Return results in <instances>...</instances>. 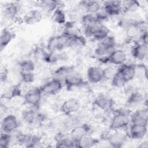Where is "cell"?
Returning a JSON list of instances; mask_svg holds the SVG:
<instances>
[{
    "instance_id": "6da1fadb",
    "label": "cell",
    "mask_w": 148,
    "mask_h": 148,
    "mask_svg": "<svg viewBox=\"0 0 148 148\" xmlns=\"http://www.w3.org/2000/svg\"><path fill=\"white\" fill-rule=\"evenodd\" d=\"M113 116L109 124V129L119 131L127 128L130 124V115L131 111L127 109H119L113 110Z\"/></svg>"
},
{
    "instance_id": "7a4b0ae2",
    "label": "cell",
    "mask_w": 148,
    "mask_h": 148,
    "mask_svg": "<svg viewBox=\"0 0 148 148\" xmlns=\"http://www.w3.org/2000/svg\"><path fill=\"white\" fill-rule=\"evenodd\" d=\"M72 34L64 31L60 34L50 36L46 43V50L50 53H57L68 48Z\"/></svg>"
},
{
    "instance_id": "3957f363",
    "label": "cell",
    "mask_w": 148,
    "mask_h": 148,
    "mask_svg": "<svg viewBox=\"0 0 148 148\" xmlns=\"http://www.w3.org/2000/svg\"><path fill=\"white\" fill-rule=\"evenodd\" d=\"M117 42L115 37L109 35L104 39L98 42L94 49V54L102 63H104L106 58L110 53L116 47Z\"/></svg>"
},
{
    "instance_id": "277c9868",
    "label": "cell",
    "mask_w": 148,
    "mask_h": 148,
    "mask_svg": "<svg viewBox=\"0 0 148 148\" xmlns=\"http://www.w3.org/2000/svg\"><path fill=\"white\" fill-rule=\"evenodd\" d=\"M63 82L53 77L39 87L43 95L53 96L58 94L64 87Z\"/></svg>"
},
{
    "instance_id": "5b68a950",
    "label": "cell",
    "mask_w": 148,
    "mask_h": 148,
    "mask_svg": "<svg viewBox=\"0 0 148 148\" xmlns=\"http://www.w3.org/2000/svg\"><path fill=\"white\" fill-rule=\"evenodd\" d=\"M37 108L31 107L23 110L21 116L23 121L28 125H32L36 124H41L45 121L46 116L44 114L39 112Z\"/></svg>"
},
{
    "instance_id": "8992f818",
    "label": "cell",
    "mask_w": 148,
    "mask_h": 148,
    "mask_svg": "<svg viewBox=\"0 0 148 148\" xmlns=\"http://www.w3.org/2000/svg\"><path fill=\"white\" fill-rule=\"evenodd\" d=\"M42 96L39 87H35L29 89L25 93L23 97L24 102L30 107L38 108L41 102Z\"/></svg>"
},
{
    "instance_id": "52a82bcc",
    "label": "cell",
    "mask_w": 148,
    "mask_h": 148,
    "mask_svg": "<svg viewBox=\"0 0 148 148\" xmlns=\"http://www.w3.org/2000/svg\"><path fill=\"white\" fill-rule=\"evenodd\" d=\"M80 101L74 97H71L65 100L60 106V112L65 116L75 114L80 109Z\"/></svg>"
},
{
    "instance_id": "ba28073f",
    "label": "cell",
    "mask_w": 148,
    "mask_h": 148,
    "mask_svg": "<svg viewBox=\"0 0 148 148\" xmlns=\"http://www.w3.org/2000/svg\"><path fill=\"white\" fill-rule=\"evenodd\" d=\"M128 55L127 52L122 49L116 48L106 58L104 64H109L119 66L127 62Z\"/></svg>"
},
{
    "instance_id": "9c48e42d",
    "label": "cell",
    "mask_w": 148,
    "mask_h": 148,
    "mask_svg": "<svg viewBox=\"0 0 148 148\" xmlns=\"http://www.w3.org/2000/svg\"><path fill=\"white\" fill-rule=\"evenodd\" d=\"M20 127V121L13 114H8L3 117L1 123V132L13 134Z\"/></svg>"
},
{
    "instance_id": "30bf717a",
    "label": "cell",
    "mask_w": 148,
    "mask_h": 148,
    "mask_svg": "<svg viewBox=\"0 0 148 148\" xmlns=\"http://www.w3.org/2000/svg\"><path fill=\"white\" fill-rule=\"evenodd\" d=\"M16 142L18 144L22 145L27 147H37L41 143L40 138L33 134L19 133L16 137Z\"/></svg>"
},
{
    "instance_id": "8fae6325",
    "label": "cell",
    "mask_w": 148,
    "mask_h": 148,
    "mask_svg": "<svg viewBox=\"0 0 148 148\" xmlns=\"http://www.w3.org/2000/svg\"><path fill=\"white\" fill-rule=\"evenodd\" d=\"M64 86L69 90L73 88H78L84 84L82 75L75 70L70 72L63 80Z\"/></svg>"
},
{
    "instance_id": "7c38bea8",
    "label": "cell",
    "mask_w": 148,
    "mask_h": 148,
    "mask_svg": "<svg viewBox=\"0 0 148 148\" xmlns=\"http://www.w3.org/2000/svg\"><path fill=\"white\" fill-rule=\"evenodd\" d=\"M94 104L101 110L111 111L114 109L115 102L109 95L105 94H100L94 99Z\"/></svg>"
},
{
    "instance_id": "4fadbf2b",
    "label": "cell",
    "mask_w": 148,
    "mask_h": 148,
    "mask_svg": "<svg viewBox=\"0 0 148 148\" xmlns=\"http://www.w3.org/2000/svg\"><path fill=\"white\" fill-rule=\"evenodd\" d=\"M92 127L87 123H79L72 128L69 131V134L72 139L75 142L80 140L83 136L91 134Z\"/></svg>"
},
{
    "instance_id": "5bb4252c",
    "label": "cell",
    "mask_w": 148,
    "mask_h": 148,
    "mask_svg": "<svg viewBox=\"0 0 148 148\" xmlns=\"http://www.w3.org/2000/svg\"><path fill=\"white\" fill-rule=\"evenodd\" d=\"M129 138L133 140L143 139L147 134V125L140 124H130L127 131Z\"/></svg>"
},
{
    "instance_id": "9a60e30c",
    "label": "cell",
    "mask_w": 148,
    "mask_h": 148,
    "mask_svg": "<svg viewBox=\"0 0 148 148\" xmlns=\"http://www.w3.org/2000/svg\"><path fill=\"white\" fill-rule=\"evenodd\" d=\"M87 80L92 84H98L105 80L104 68L99 66H89L86 73Z\"/></svg>"
},
{
    "instance_id": "2e32d148",
    "label": "cell",
    "mask_w": 148,
    "mask_h": 148,
    "mask_svg": "<svg viewBox=\"0 0 148 148\" xmlns=\"http://www.w3.org/2000/svg\"><path fill=\"white\" fill-rule=\"evenodd\" d=\"M56 147H75V143L72 139L69 132L61 131L58 132L54 138Z\"/></svg>"
},
{
    "instance_id": "e0dca14e",
    "label": "cell",
    "mask_w": 148,
    "mask_h": 148,
    "mask_svg": "<svg viewBox=\"0 0 148 148\" xmlns=\"http://www.w3.org/2000/svg\"><path fill=\"white\" fill-rule=\"evenodd\" d=\"M131 56L136 60L143 61L145 60L148 55V45H145L136 41L131 48Z\"/></svg>"
},
{
    "instance_id": "ac0fdd59",
    "label": "cell",
    "mask_w": 148,
    "mask_h": 148,
    "mask_svg": "<svg viewBox=\"0 0 148 148\" xmlns=\"http://www.w3.org/2000/svg\"><path fill=\"white\" fill-rule=\"evenodd\" d=\"M117 71L120 73L127 84L132 81L136 76V64H134L126 62L118 66Z\"/></svg>"
},
{
    "instance_id": "d6986e66",
    "label": "cell",
    "mask_w": 148,
    "mask_h": 148,
    "mask_svg": "<svg viewBox=\"0 0 148 148\" xmlns=\"http://www.w3.org/2000/svg\"><path fill=\"white\" fill-rule=\"evenodd\" d=\"M43 13L38 8H33L28 10L23 16V21L28 25H35L40 22Z\"/></svg>"
},
{
    "instance_id": "ffe728a7",
    "label": "cell",
    "mask_w": 148,
    "mask_h": 148,
    "mask_svg": "<svg viewBox=\"0 0 148 148\" xmlns=\"http://www.w3.org/2000/svg\"><path fill=\"white\" fill-rule=\"evenodd\" d=\"M121 1H106L102 2V8L110 17H116L123 13Z\"/></svg>"
},
{
    "instance_id": "44dd1931",
    "label": "cell",
    "mask_w": 148,
    "mask_h": 148,
    "mask_svg": "<svg viewBox=\"0 0 148 148\" xmlns=\"http://www.w3.org/2000/svg\"><path fill=\"white\" fill-rule=\"evenodd\" d=\"M130 124L147 125L148 113L146 108H138L131 112L130 115Z\"/></svg>"
},
{
    "instance_id": "7402d4cb",
    "label": "cell",
    "mask_w": 148,
    "mask_h": 148,
    "mask_svg": "<svg viewBox=\"0 0 148 148\" xmlns=\"http://www.w3.org/2000/svg\"><path fill=\"white\" fill-rule=\"evenodd\" d=\"M21 4L18 1L9 2L5 4L2 8V13L4 17L8 19L15 18L20 13Z\"/></svg>"
},
{
    "instance_id": "603a6c76",
    "label": "cell",
    "mask_w": 148,
    "mask_h": 148,
    "mask_svg": "<svg viewBox=\"0 0 148 148\" xmlns=\"http://www.w3.org/2000/svg\"><path fill=\"white\" fill-rule=\"evenodd\" d=\"M38 8L43 13L45 12L48 14H52L53 12L58 8H63L64 5L62 1L56 0H44L37 2Z\"/></svg>"
},
{
    "instance_id": "cb8c5ba5",
    "label": "cell",
    "mask_w": 148,
    "mask_h": 148,
    "mask_svg": "<svg viewBox=\"0 0 148 148\" xmlns=\"http://www.w3.org/2000/svg\"><path fill=\"white\" fill-rule=\"evenodd\" d=\"M102 6V2L98 1H82L79 2V8L83 11V14H95Z\"/></svg>"
},
{
    "instance_id": "d4e9b609",
    "label": "cell",
    "mask_w": 148,
    "mask_h": 148,
    "mask_svg": "<svg viewBox=\"0 0 148 148\" xmlns=\"http://www.w3.org/2000/svg\"><path fill=\"white\" fill-rule=\"evenodd\" d=\"M145 95L139 90H133L128 94L126 105L128 107H134L146 102Z\"/></svg>"
},
{
    "instance_id": "484cf974",
    "label": "cell",
    "mask_w": 148,
    "mask_h": 148,
    "mask_svg": "<svg viewBox=\"0 0 148 148\" xmlns=\"http://www.w3.org/2000/svg\"><path fill=\"white\" fill-rule=\"evenodd\" d=\"M16 34L10 29L3 28L2 29L0 35V49L2 51L15 38Z\"/></svg>"
},
{
    "instance_id": "4316f807",
    "label": "cell",
    "mask_w": 148,
    "mask_h": 148,
    "mask_svg": "<svg viewBox=\"0 0 148 148\" xmlns=\"http://www.w3.org/2000/svg\"><path fill=\"white\" fill-rule=\"evenodd\" d=\"M98 143V139L95 138L90 134L83 136L80 140L75 142V147L90 148L95 146Z\"/></svg>"
},
{
    "instance_id": "83f0119b",
    "label": "cell",
    "mask_w": 148,
    "mask_h": 148,
    "mask_svg": "<svg viewBox=\"0 0 148 148\" xmlns=\"http://www.w3.org/2000/svg\"><path fill=\"white\" fill-rule=\"evenodd\" d=\"M87 45V38L81 34L77 33L71 35L68 48L80 49L84 47Z\"/></svg>"
},
{
    "instance_id": "f1b7e54d",
    "label": "cell",
    "mask_w": 148,
    "mask_h": 148,
    "mask_svg": "<svg viewBox=\"0 0 148 148\" xmlns=\"http://www.w3.org/2000/svg\"><path fill=\"white\" fill-rule=\"evenodd\" d=\"M53 21L60 25L64 26L67 22L68 16L63 8H58L51 14Z\"/></svg>"
},
{
    "instance_id": "f546056e",
    "label": "cell",
    "mask_w": 148,
    "mask_h": 148,
    "mask_svg": "<svg viewBox=\"0 0 148 148\" xmlns=\"http://www.w3.org/2000/svg\"><path fill=\"white\" fill-rule=\"evenodd\" d=\"M110 31L109 28L106 25L102 23L98 27V28L95 30L92 37V39L98 42H100L106 38L107 36H108L109 35H110Z\"/></svg>"
},
{
    "instance_id": "4dcf8cb0",
    "label": "cell",
    "mask_w": 148,
    "mask_h": 148,
    "mask_svg": "<svg viewBox=\"0 0 148 148\" xmlns=\"http://www.w3.org/2000/svg\"><path fill=\"white\" fill-rule=\"evenodd\" d=\"M109 146L112 147H121L125 142L124 137L118 133V131H113L107 140Z\"/></svg>"
},
{
    "instance_id": "1f68e13d",
    "label": "cell",
    "mask_w": 148,
    "mask_h": 148,
    "mask_svg": "<svg viewBox=\"0 0 148 148\" xmlns=\"http://www.w3.org/2000/svg\"><path fill=\"white\" fill-rule=\"evenodd\" d=\"M74 68L72 66L62 65L57 68L53 72V77L58 79L63 82L64 78L72 71H74Z\"/></svg>"
},
{
    "instance_id": "d6a6232c",
    "label": "cell",
    "mask_w": 148,
    "mask_h": 148,
    "mask_svg": "<svg viewBox=\"0 0 148 148\" xmlns=\"http://www.w3.org/2000/svg\"><path fill=\"white\" fill-rule=\"evenodd\" d=\"M140 6V2L136 1H122L121 7L123 13H128L135 12L138 10Z\"/></svg>"
},
{
    "instance_id": "836d02e7",
    "label": "cell",
    "mask_w": 148,
    "mask_h": 148,
    "mask_svg": "<svg viewBox=\"0 0 148 148\" xmlns=\"http://www.w3.org/2000/svg\"><path fill=\"white\" fill-rule=\"evenodd\" d=\"M20 72H34L35 64L31 59H24L18 64Z\"/></svg>"
},
{
    "instance_id": "e575fe53",
    "label": "cell",
    "mask_w": 148,
    "mask_h": 148,
    "mask_svg": "<svg viewBox=\"0 0 148 148\" xmlns=\"http://www.w3.org/2000/svg\"><path fill=\"white\" fill-rule=\"evenodd\" d=\"M110 83L115 88H123L127 84L122 76L117 70L110 79Z\"/></svg>"
},
{
    "instance_id": "d590c367",
    "label": "cell",
    "mask_w": 148,
    "mask_h": 148,
    "mask_svg": "<svg viewBox=\"0 0 148 148\" xmlns=\"http://www.w3.org/2000/svg\"><path fill=\"white\" fill-rule=\"evenodd\" d=\"M21 95V90L20 85L14 84L9 87L7 91L4 94L5 98L13 99L19 97Z\"/></svg>"
},
{
    "instance_id": "8d00e7d4",
    "label": "cell",
    "mask_w": 148,
    "mask_h": 148,
    "mask_svg": "<svg viewBox=\"0 0 148 148\" xmlns=\"http://www.w3.org/2000/svg\"><path fill=\"white\" fill-rule=\"evenodd\" d=\"M12 134L1 132L0 136V147L8 148L13 141Z\"/></svg>"
},
{
    "instance_id": "74e56055",
    "label": "cell",
    "mask_w": 148,
    "mask_h": 148,
    "mask_svg": "<svg viewBox=\"0 0 148 148\" xmlns=\"http://www.w3.org/2000/svg\"><path fill=\"white\" fill-rule=\"evenodd\" d=\"M21 82L25 84L32 83L35 79L34 72H20Z\"/></svg>"
},
{
    "instance_id": "f35d334b",
    "label": "cell",
    "mask_w": 148,
    "mask_h": 148,
    "mask_svg": "<svg viewBox=\"0 0 148 148\" xmlns=\"http://www.w3.org/2000/svg\"><path fill=\"white\" fill-rule=\"evenodd\" d=\"M94 16L95 18L97 19V20L102 23H103V21H106L110 18L107 13L102 8H102L95 14H94Z\"/></svg>"
},
{
    "instance_id": "ab89813d",
    "label": "cell",
    "mask_w": 148,
    "mask_h": 148,
    "mask_svg": "<svg viewBox=\"0 0 148 148\" xmlns=\"http://www.w3.org/2000/svg\"><path fill=\"white\" fill-rule=\"evenodd\" d=\"M9 72L6 66H1L0 73V80L1 82H6L8 78Z\"/></svg>"
},
{
    "instance_id": "60d3db41",
    "label": "cell",
    "mask_w": 148,
    "mask_h": 148,
    "mask_svg": "<svg viewBox=\"0 0 148 148\" xmlns=\"http://www.w3.org/2000/svg\"><path fill=\"white\" fill-rule=\"evenodd\" d=\"M138 42L143 43L145 45H147L148 43V34L147 31L142 32L140 34L138 38Z\"/></svg>"
},
{
    "instance_id": "b9f144b4",
    "label": "cell",
    "mask_w": 148,
    "mask_h": 148,
    "mask_svg": "<svg viewBox=\"0 0 148 148\" xmlns=\"http://www.w3.org/2000/svg\"><path fill=\"white\" fill-rule=\"evenodd\" d=\"M139 147L140 148H147L148 147V142L147 140H143L142 141L139 145Z\"/></svg>"
}]
</instances>
